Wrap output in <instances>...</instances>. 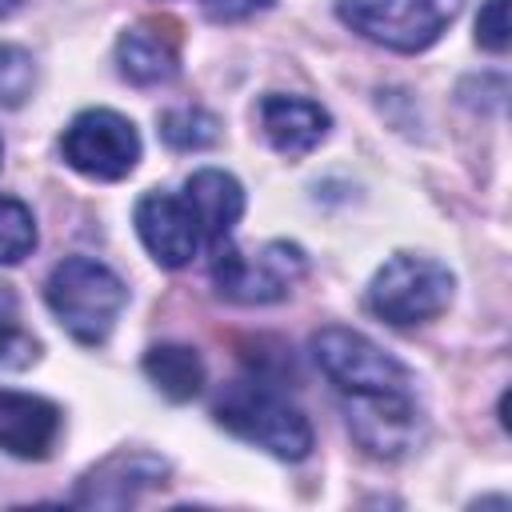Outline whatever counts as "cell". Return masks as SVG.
Listing matches in <instances>:
<instances>
[{"label":"cell","mask_w":512,"mask_h":512,"mask_svg":"<svg viewBox=\"0 0 512 512\" xmlns=\"http://www.w3.org/2000/svg\"><path fill=\"white\" fill-rule=\"evenodd\" d=\"M184 200H188L208 248L232 240V228L244 216V188H240V180L232 172H224V168L192 172L188 184H184Z\"/></svg>","instance_id":"cell-13"},{"label":"cell","mask_w":512,"mask_h":512,"mask_svg":"<svg viewBox=\"0 0 512 512\" xmlns=\"http://www.w3.org/2000/svg\"><path fill=\"white\" fill-rule=\"evenodd\" d=\"M160 136L176 152H200V148H212L220 140V120L208 108L180 104V108H168L160 116Z\"/></svg>","instance_id":"cell-16"},{"label":"cell","mask_w":512,"mask_h":512,"mask_svg":"<svg viewBox=\"0 0 512 512\" xmlns=\"http://www.w3.org/2000/svg\"><path fill=\"white\" fill-rule=\"evenodd\" d=\"M24 0H0V16H8V12H16Z\"/></svg>","instance_id":"cell-22"},{"label":"cell","mask_w":512,"mask_h":512,"mask_svg":"<svg viewBox=\"0 0 512 512\" xmlns=\"http://www.w3.org/2000/svg\"><path fill=\"white\" fill-rule=\"evenodd\" d=\"M168 464L152 452H112L96 468H88L72 492V504L80 508H124L144 488L164 484Z\"/></svg>","instance_id":"cell-10"},{"label":"cell","mask_w":512,"mask_h":512,"mask_svg":"<svg viewBox=\"0 0 512 512\" xmlns=\"http://www.w3.org/2000/svg\"><path fill=\"white\" fill-rule=\"evenodd\" d=\"M36 88V60L16 44H0V108H20Z\"/></svg>","instance_id":"cell-18"},{"label":"cell","mask_w":512,"mask_h":512,"mask_svg":"<svg viewBox=\"0 0 512 512\" xmlns=\"http://www.w3.org/2000/svg\"><path fill=\"white\" fill-rule=\"evenodd\" d=\"M0 156H4V140H0Z\"/></svg>","instance_id":"cell-23"},{"label":"cell","mask_w":512,"mask_h":512,"mask_svg":"<svg viewBox=\"0 0 512 512\" xmlns=\"http://www.w3.org/2000/svg\"><path fill=\"white\" fill-rule=\"evenodd\" d=\"M44 300L72 340L96 348L112 336V328L128 304V288L108 264H100L92 256H64L48 272Z\"/></svg>","instance_id":"cell-1"},{"label":"cell","mask_w":512,"mask_h":512,"mask_svg":"<svg viewBox=\"0 0 512 512\" xmlns=\"http://www.w3.org/2000/svg\"><path fill=\"white\" fill-rule=\"evenodd\" d=\"M136 232L148 248V256L160 264V268H184L196 252H200V224L188 208L184 196H172V192H144L136 200Z\"/></svg>","instance_id":"cell-8"},{"label":"cell","mask_w":512,"mask_h":512,"mask_svg":"<svg viewBox=\"0 0 512 512\" xmlns=\"http://www.w3.org/2000/svg\"><path fill=\"white\" fill-rule=\"evenodd\" d=\"M36 356H40V344L20 328L12 292L0 288V368H28Z\"/></svg>","instance_id":"cell-19"},{"label":"cell","mask_w":512,"mask_h":512,"mask_svg":"<svg viewBox=\"0 0 512 512\" xmlns=\"http://www.w3.org/2000/svg\"><path fill=\"white\" fill-rule=\"evenodd\" d=\"M464 0H336V16L392 52H424L460 16Z\"/></svg>","instance_id":"cell-5"},{"label":"cell","mask_w":512,"mask_h":512,"mask_svg":"<svg viewBox=\"0 0 512 512\" xmlns=\"http://www.w3.org/2000/svg\"><path fill=\"white\" fill-rule=\"evenodd\" d=\"M60 152L76 172L92 180H124L140 160V132L112 108H88L64 128Z\"/></svg>","instance_id":"cell-7"},{"label":"cell","mask_w":512,"mask_h":512,"mask_svg":"<svg viewBox=\"0 0 512 512\" xmlns=\"http://www.w3.org/2000/svg\"><path fill=\"white\" fill-rule=\"evenodd\" d=\"M260 116V128L268 136V144L288 156V160H300L308 156L324 136H328V124L332 116L316 104V100H304V96H284V92H268L256 108Z\"/></svg>","instance_id":"cell-12"},{"label":"cell","mask_w":512,"mask_h":512,"mask_svg":"<svg viewBox=\"0 0 512 512\" xmlns=\"http://www.w3.org/2000/svg\"><path fill=\"white\" fill-rule=\"evenodd\" d=\"M116 64L128 84L152 88V84H168L180 72V52H176V40L160 32V24H136L120 32Z\"/></svg>","instance_id":"cell-14"},{"label":"cell","mask_w":512,"mask_h":512,"mask_svg":"<svg viewBox=\"0 0 512 512\" xmlns=\"http://www.w3.org/2000/svg\"><path fill=\"white\" fill-rule=\"evenodd\" d=\"M216 424L232 436L280 456V460H304L312 452V424L308 416L288 404L272 384H236L216 404Z\"/></svg>","instance_id":"cell-2"},{"label":"cell","mask_w":512,"mask_h":512,"mask_svg":"<svg viewBox=\"0 0 512 512\" xmlns=\"http://www.w3.org/2000/svg\"><path fill=\"white\" fill-rule=\"evenodd\" d=\"M308 256L292 240H268L256 252H240L232 240L212 248V284L232 304H276L296 280H304Z\"/></svg>","instance_id":"cell-4"},{"label":"cell","mask_w":512,"mask_h":512,"mask_svg":"<svg viewBox=\"0 0 512 512\" xmlns=\"http://www.w3.org/2000/svg\"><path fill=\"white\" fill-rule=\"evenodd\" d=\"M476 44L488 52L508 48V0H488L476 16Z\"/></svg>","instance_id":"cell-20"},{"label":"cell","mask_w":512,"mask_h":512,"mask_svg":"<svg viewBox=\"0 0 512 512\" xmlns=\"http://www.w3.org/2000/svg\"><path fill=\"white\" fill-rule=\"evenodd\" d=\"M36 248V220L32 208L0 196V264H20Z\"/></svg>","instance_id":"cell-17"},{"label":"cell","mask_w":512,"mask_h":512,"mask_svg":"<svg viewBox=\"0 0 512 512\" xmlns=\"http://www.w3.org/2000/svg\"><path fill=\"white\" fill-rule=\"evenodd\" d=\"M312 356L320 372L344 392V396H384V392H412L408 368L384 352L376 340H368L356 328L328 324L312 336Z\"/></svg>","instance_id":"cell-6"},{"label":"cell","mask_w":512,"mask_h":512,"mask_svg":"<svg viewBox=\"0 0 512 512\" xmlns=\"http://www.w3.org/2000/svg\"><path fill=\"white\" fill-rule=\"evenodd\" d=\"M140 368H144L148 384L160 396L176 400V404L200 396V388H204V360L188 344H152L144 352V364Z\"/></svg>","instance_id":"cell-15"},{"label":"cell","mask_w":512,"mask_h":512,"mask_svg":"<svg viewBox=\"0 0 512 512\" xmlns=\"http://www.w3.org/2000/svg\"><path fill=\"white\" fill-rule=\"evenodd\" d=\"M64 428V412L36 396L0 388V448L16 460H48Z\"/></svg>","instance_id":"cell-11"},{"label":"cell","mask_w":512,"mask_h":512,"mask_svg":"<svg viewBox=\"0 0 512 512\" xmlns=\"http://www.w3.org/2000/svg\"><path fill=\"white\" fill-rule=\"evenodd\" d=\"M352 436L384 460L404 456L420 440V408L412 392H384V396H352L348 404Z\"/></svg>","instance_id":"cell-9"},{"label":"cell","mask_w":512,"mask_h":512,"mask_svg":"<svg viewBox=\"0 0 512 512\" xmlns=\"http://www.w3.org/2000/svg\"><path fill=\"white\" fill-rule=\"evenodd\" d=\"M452 288H456V280L440 260L416 256V252H396L376 268V276L368 284V308H372V316H380L396 328H412V324L436 320L452 304Z\"/></svg>","instance_id":"cell-3"},{"label":"cell","mask_w":512,"mask_h":512,"mask_svg":"<svg viewBox=\"0 0 512 512\" xmlns=\"http://www.w3.org/2000/svg\"><path fill=\"white\" fill-rule=\"evenodd\" d=\"M204 4V16L216 20V24H240V20H252L256 12H268L276 0H200Z\"/></svg>","instance_id":"cell-21"}]
</instances>
